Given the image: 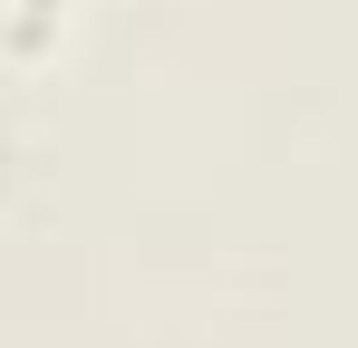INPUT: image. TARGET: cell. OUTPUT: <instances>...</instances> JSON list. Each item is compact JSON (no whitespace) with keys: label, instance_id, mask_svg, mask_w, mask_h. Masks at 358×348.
I'll use <instances>...</instances> for the list:
<instances>
[{"label":"cell","instance_id":"cell-1","mask_svg":"<svg viewBox=\"0 0 358 348\" xmlns=\"http://www.w3.org/2000/svg\"><path fill=\"white\" fill-rule=\"evenodd\" d=\"M78 0H0V68H39L68 49Z\"/></svg>","mask_w":358,"mask_h":348}]
</instances>
